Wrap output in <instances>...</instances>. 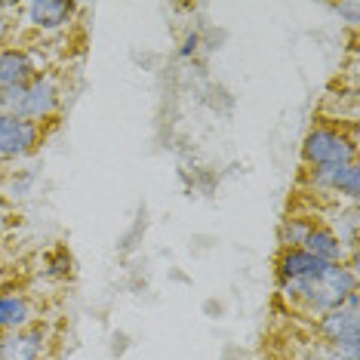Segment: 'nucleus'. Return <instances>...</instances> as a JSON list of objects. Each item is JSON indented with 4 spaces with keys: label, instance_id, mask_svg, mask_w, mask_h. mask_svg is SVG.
Listing matches in <instances>:
<instances>
[{
    "label": "nucleus",
    "instance_id": "nucleus-1",
    "mask_svg": "<svg viewBox=\"0 0 360 360\" xmlns=\"http://www.w3.org/2000/svg\"><path fill=\"white\" fill-rule=\"evenodd\" d=\"M62 111V86L50 71H37L28 84L0 89V114L22 117L44 127Z\"/></svg>",
    "mask_w": 360,
    "mask_h": 360
},
{
    "label": "nucleus",
    "instance_id": "nucleus-2",
    "mask_svg": "<svg viewBox=\"0 0 360 360\" xmlns=\"http://www.w3.org/2000/svg\"><path fill=\"white\" fill-rule=\"evenodd\" d=\"M357 160V129L342 124H317L305 133L302 142V163L305 169L314 167H339Z\"/></svg>",
    "mask_w": 360,
    "mask_h": 360
},
{
    "label": "nucleus",
    "instance_id": "nucleus-3",
    "mask_svg": "<svg viewBox=\"0 0 360 360\" xmlns=\"http://www.w3.org/2000/svg\"><path fill=\"white\" fill-rule=\"evenodd\" d=\"M317 342L333 348L345 360H360V290L348 292L339 308L326 311L314 321Z\"/></svg>",
    "mask_w": 360,
    "mask_h": 360
},
{
    "label": "nucleus",
    "instance_id": "nucleus-4",
    "mask_svg": "<svg viewBox=\"0 0 360 360\" xmlns=\"http://www.w3.org/2000/svg\"><path fill=\"white\" fill-rule=\"evenodd\" d=\"M302 182L314 198L333 203H357L360 200V163H339V167H314L305 169Z\"/></svg>",
    "mask_w": 360,
    "mask_h": 360
},
{
    "label": "nucleus",
    "instance_id": "nucleus-5",
    "mask_svg": "<svg viewBox=\"0 0 360 360\" xmlns=\"http://www.w3.org/2000/svg\"><path fill=\"white\" fill-rule=\"evenodd\" d=\"M44 142V127L31 124L22 117H10L0 114V160H19L37 151Z\"/></svg>",
    "mask_w": 360,
    "mask_h": 360
},
{
    "label": "nucleus",
    "instance_id": "nucleus-6",
    "mask_svg": "<svg viewBox=\"0 0 360 360\" xmlns=\"http://www.w3.org/2000/svg\"><path fill=\"white\" fill-rule=\"evenodd\" d=\"M28 28L40 31V34H59V31L71 28L75 15L80 13L77 4H65V0H31L22 6Z\"/></svg>",
    "mask_w": 360,
    "mask_h": 360
},
{
    "label": "nucleus",
    "instance_id": "nucleus-7",
    "mask_svg": "<svg viewBox=\"0 0 360 360\" xmlns=\"http://www.w3.org/2000/svg\"><path fill=\"white\" fill-rule=\"evenodd\" d=\"M46 348H50V330L37 323L0 335V360H44Z\"/></svg>",
    "mask_w": 360,
    "mask_h": 360
},
{
    "label": "nucleus",
    "instance_id": "nucleus-8",
    "mask_svg": "<svg viewBox=\"0 0 360 360\" xmlns=\"http://www.w3.org/2000/svg\"><path fill=\"white\" fill-rule=\"evenodd\" d=\"M302 250L311 252L314 259L326 262V265H345V262H357V252H351L345 243H342L339 237L330 231V225H326V222H314V225H311L308 237L302 240Z\"/></svg>",
    "mask_w": 360,
    "mask_h": 360
},
{
    "label": "nucleus",
    "instance_id": "nucleus-9",
    "mask_svg": "<svg viewBox=\"0 0 360 360\" xmlns=\"http://www.w3.org/2000/svg\"><path fill=\"white\" fill-rule=\"evenodd\" d=\"M34 321H37L34 302L25 292H19V290L0 292V335L28 330V326H34Z\"/></svg>",
    "mask_w": 360,
    "mask_h": 360
},
{
    "label": "nucleus",
    "instance_id": "nucleus-10",
    "mask_svg": "<svg viewBox=\"0 0 360 360\" xmlns=\"http://www.w3.org/2000/svg\"><path fill=\"white\" fill-rule=\"evenodd\" d=\"M34 75H37V65L28 50H22V46H6V50H0V89L28 84Z\"/></svg>",
    "mask_w": 360,
    "mask_h": 360
},
{
    "label": "nucleus",
    "instance_id": "nucleus-11",
    "mask_svg": "<svg viewBox=\"0 0 360 360\" xmlns=\"http://www.w3.org/2000/svg\"><path fill=\"white\" fill-rule=\"evenodd\" d=\"M323 219H330V231L339 237L342 243L357 252V231H360V210L357 203H330V207L323 210Z\"/></svg>",
    "mask_w": 360,
    "mask_h": 360
},
{
    "label": "nucleus",
    "instance_id": "nucleus-12",
    "mask_svg": "<svg viewBox=\"0 0 360 360\" xmlns=\"http://www.w3.org/2000/svg\"><path fill=\"white\" fill-rule=\"evenodd\" d=\"M277 268V281H292V277H317L326 271V262L314 259L305 250H281V256L274 262Z\"/></svg>",
    "mask_w": 360,
    "mask_h": 360
},
{
    "label": "nucleus",
    "instance_id": "nucleus-13",
    "mask_svg": "<svg viewBox=\"0 0 360 360\" xmlns=\"http://www.w3.org/2000/svg\"><path fill=\"white\" fill-rule=\"evenodd\" d=\"M317 222L314 212H290V216L277 228V240H281V250H299L302 240L308 237L311 225Z\"/></svg>",
    "mask_w": 360,
    "mask_h": 360
},
{
    "label": "nucleus",
    "instance_id": "nucleus-14",
    "mask_svg": "<svg viewBox=\"0 0 360 360\" xmlns=\"http://www.w3.org/2000/svg\"><path fill=\"white\" fill-rule=\"evenodd\" d=\"M44 274L46 277H53V281H65V277L71 274V265H75V262H71V252L65 250V247H56L53 252H46L44 256Z\"/></svg>",
    "mask_w": 360,
    "mask_h": 360
},
{
    "label": "nucleus",
    "instance_id": "nucleus-15",
    "mask_svg": "<svg viewBox=\"0 0 360 360\" xmlns=\"http://www.w3.org/2000/svg\"><path fill=\"white\" fill-rule=\"evenodd\" d=\"M34 179H37V176H34V169H22V173L13 179L10 194H13V198H25V194L31 191V185H34Z\"/></svg>",
    "mask_w": 360,
    "mask_h": 360
},
{
    "label": "nucleus",
    "instance_id": "nucleus-16",
    "mask_svg": "<svg viewBox=\"0 0 360 360\" xmlns=\"http://www.w3.org/2000/svg\"><path fill=\"white\" fill-rule=\"evenodd\" d=\"M299 360H345V357L335 354L333 348L321 345V342H314V345H308V348H305V354H302Z\"/></svg>",
    "mask_w": 360,
    "mask_h": 360
},
{
    "label": "nucleus",
    "instance_id": "nucleus-17",
    "mask_svg": "<svg viewBox=\"0 0 360 360\" xmlns=\"http://www.w3.org/2000/svg\"><path fill=\"white\" fill-rule=\"evenodd\" d=\"M333 10H335V13H339V15H345V19H348V25H351V28H354V25H357V22H360V4H357V0H351V4H335V6H333Z\"/></svg>",
    "mask_w": 360,
    "mask_h": 360
},
{
    "label": "nucleus",
    "instance_id": "nucleus-18",
    "mask_svg": "<svg viewBox=\"0 0 360 360\" xmlns=\"http://www.w3.org/2000/svg\"><path fill=\"white\" fill-rule=\"evenodd\" d=\"M198 50H200V34H198V31H191V34H185L182 50H179V53L188 59V56H198Z\"/></svg>",
    "mask_w": 360,
    "mask_h": 360
},
{
    "label": "nucleus",
    "instance_id": "nucleus-19",
    "mask_svg": "<svg viewBox=\"0 0 360 360\" xmlns=\"http://www.w3.org/2000/svg\"><path fill=\"white\" fill-rule=\"evenodd\" d=\"M6 37H10V19L4 15V6H0V44H4Z\"/></svg>",
    "mask_w": 360,
    "mask_h": 360
},
{
    "label": "nucleus",
    "instance_id": "nucleus-20",
    "mask_svg": "<svg viewBox=\"0 0 360 360\" xmlns=\"http://www.w3.org/2000/svg\"><path fill=\"white\" fill-rule=\"evenodd\" d=\"M6 228H10V216H6V212H4V210H0V234H4V231H6Z\"/></svg>",
    "mask_w": 360,
    "mask_h": 360
}]
</instances>
